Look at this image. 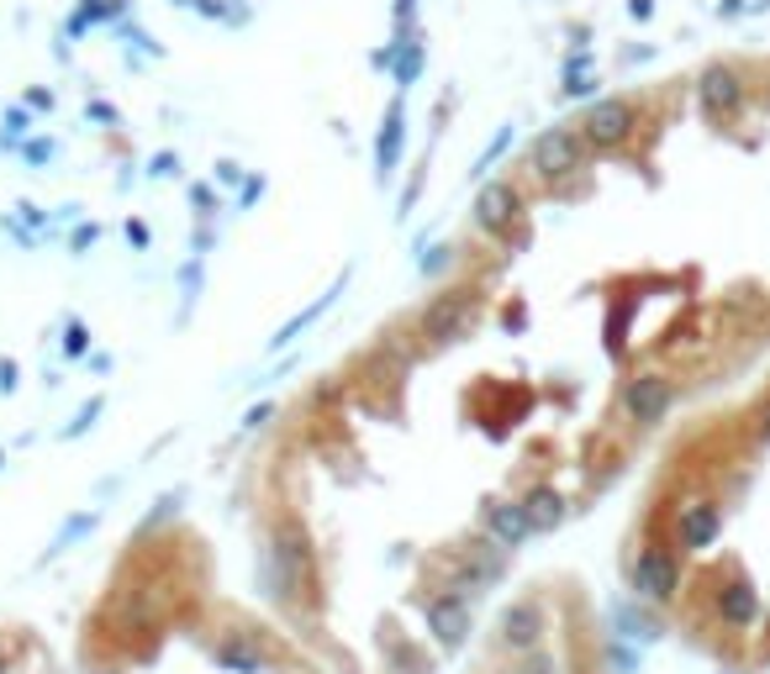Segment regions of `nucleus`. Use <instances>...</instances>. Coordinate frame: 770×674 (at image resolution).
Here are the masks:
<instances>
[{"label":"nucleus","instance_id":"6e6552de","mask_svg":"<svg viewBox=\"0 0 770 674\" xmlns=\"http://www.w3.org/2000/svg\"><path fill=\"white\" fill-rule=\"evenodd\" d=\"M544 632H549V622H544L538 601H512L502 612V648H512V653H534Z\"/></svg>","mask_w":770,"mask_h":674},{"label":"nucleus","instance_id":"dca6fc26","mask_svg":"<svg viewBox=\"0 0 770 674\" xmlns=\"http://www.w3.org/2000/svg\"><path fill=\"white\" fill-rule=\"evenodd\" d=\"M618 627H622V638H633V643L660 638V622L650 612H633V606H618Z\"/></svg>","mask_w":770,"mask_h":674},{"label":"nucleus","instance_id":"9b49d317","mask_svg":"<svg viewBox=\"0 0 770 674\" xmlns=\"http://www.w3.org/2000/svg\"><path fill=\"white\" fill-rule=\"evenodd\" d=\"M312 575V554H306V532L296 522L275 532V586H296Z\"/></svg>","mask_w":770,"mask_h":674},{"label":"nucleus","instance_id":"0eeeda50","mask_svg":"<svg viewBox=\"0 0 770 674\" xmlns=\"http://www.w3.org/2000/svg\"><path fill=\"white\" fill-rule=\"evenodd\" d=\"M628 132H633V106L628 100H596L586 111V121H581L586 147H618L628 143Z\"/></svg>","mask_w":770,"mask_h":674},{"label":"nucleus","instance_id":"4468645a","mask_svg":"<svg viewBox=\"0 0 770 674\" xmlns=\"http://www.w3.org/2000/svg\"><path fill=\"white\" fill-rule=\"evenodd\" d=\"M217 664L233 674H259L265 670V648L254 643L248 632H228V638L217 643Z\"/></svg>","mask_w":770,"mask_h":674},{"label":"nucleus","instance_id":"ddd939ff","mask_svg":"<svg viewBox=\"0 0 770 674\" xmlns=\"http://www.w3.org/2000/svg\"><path fill=\"white\" fill-rule=\"evenodd\" d=\"M523 511H528L534 532H555L564 517H570V506H564V496L555 490V485H534V490L523 496Z\"/></svg>","mask_w":770,"mask_h":674},{"label":"nucleus","instance_id":"1a4fd4ad","mask_svg":"<svg viewBox=\"0 0 770 674\" xmlns=\"http://www.w3.org/2000/svg\"><path fill=\"white\" fill-rule=\"evenodd\" d=\"M486 537L497 543V548H523L528 537H534V522H528V511H523V500H491L486 506Z\"/></svg>","mask_w":770,"mask_h":674},{"label":"nucleus","instance_id":"f3484780","mask_svg":"<svg viewBox=\"0 0 770 674\" xmlns=\"http://www.w3.org/2000/svg\"><path fill=\"white\" fill-rule=\"evenodd\" d=\"M517 674H564V664L555 659V653H544V648H534V653H523V664H517Z\"/></svg>","mask_w":770,"mask_h":674},{"label":"nucleus","instance_id":"7ed1b4c3","mask_svg":"<svg viewBox=\"0 0 770 674\" xmlns=\"http://www.w3.org/2000/svg\"><path fill=\"white\" fill-rule=\"evenodd\" d=\"M670 406H676V385L665 380V375H633V380H622V411H628L639 427L665 422Z\"/></svg>","mask_w":770,"mask_h":674},{"label":"nucleus","instance_id":"f257e3e1","mask_svg":"<svg viewBox=\"0 0 770 674\" xmlns=\"http://www.w3.org/2000/svg\"><path fill=\"white\" fill-rule=\"evenodd\" d=\"M628 586H633V595H639V601L670 606V601L681 595V558L670 554V548H660V543L639 548L633 569H628Z\"/></svg>","mask_w":770,"mask_h":674},{"label":"nucleus","instance_id":"20e7f679","mask_svg":"<svg viewBox=\"0 0 770 674\" xmlns=\"http://www.w3.org/2000/svg\"><path fill=\"white\" fill-rule=\"evenodd\" d=\"M422 616H428V632L439 638V648H459L465 643V632H470V601H465V590H433L428 601H422Z\"/></svg>","mask_w":770,"mask_h":674},{"label":"nucleus","instance_id":"2eb2a0df","mask_svg":"<svg viewBox=\"0 0 770 674\" xmlns=\"http://www.w3.org/2000/svg\"><path fill=\"white\" fill-rule=\"evenodd\" d=\"M702 100H708V111L718 117V111H739V100H744V90L734 74H723V69H712L708 80H702Z\"/></svg>","mask_w":770,"mask_h":674},{"label":"nucleus","instance_id":"9d476101","mask_svg":"<svg viewBox=\"0 0 770 674\" xmlns=\"http://www.w3.org/2000/svg\"><path fill=\"white\" fill-rule=\"evenodd\" d=\"M517 211H523V196H517L512 185H486V190L475 196V222H480V227H486L491 237L512 233Z\"/></svg>","mask_w":770,"mask_h":674},{"label":"nucleus","instance_id":"a211bd4d","mask_svg":"<svg viewBox=\"0 0 770 674\" xmlns=\"http://www.w3.org/2000/svg\"><path fill=\"white\" fill-rule=\"evenodd\" d=\"M95 411H101V401H90V406L80 411V416H74V427H69V433H63V438H74V433H85L90 422H95Z\"/></svg>","mask_w":770,"mask_h":674},{"label":"nucleus","instance_id":"6ab92c4d","mask_svg":"<svg viewBox=\"0 0 770 674\" xmlns=\"http://www.w3.org/2000/svg\"><path fill=\"white\" fill-rule=\"evenodd\" d=\"M760 438H770V411H766V416H760Z\"/></svg>","mask_w":770,"mask_h":674},{"label":"nucleus","instance_id":"423d86ee","mask_svg":"<svg viewBox=\"0 0 770 674\" xmlns=\"http://www.w3.org/2000/svg\"><path fill=\"white\" fill-rule=\"evenodd\" d=\"M676 537H681L686 554H702L723 537V506L718 500H686L676 506Z\"/></svg>","mask_w":770,"mask_h":674},{"label":"nucleus","instance_id":"f8f14e48","mask_svg":"<svg viewBox=\"0 0 770 674\" xmlns=\"http://www.w3.org/2000/svg\"><path fill=\"white\" fill-rule=\"evenodd\" d=\"M712 606H718V616H723L728 627H749V622L760 616V595H755L749 580H728V586L712 595Z\"/></svg>","mask_w":770,"mask_h":674},{"label":"nucleus","instance_id":"f03ea898","mask_svg":"<svg viewBox=\"0 0 770 674\" xmlns=\"http://www.w3.org/2000/svg\"><path fill=\"white\" fill-rule=\"evenodd\" d=\"M475 311H480V295L475 291H444V295H433V300L422 306L417 327H422L428 343H459V338L475 327Z\"/></svg>","mask_w":770,"mask_h":674},{"label":"nucleus","instance_id":"39448f33","mask_svg":"<svg viewBox=\"0 0 770 674\" xmlns=\"http://www.w3.org/2000/svg\"><path fill=\"white\" fill-rule=\"evenodd\" d=\"M581 164H586V138H581V132H570V127H549V132L534 143V169L544 179L575 175Z\"/></svg>","mask_w":770,"mask_h":674}]
</instances>
